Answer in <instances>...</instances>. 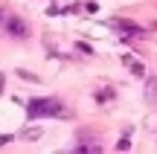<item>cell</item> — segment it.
Returning <instances> with one entry per match:
<instances>
[{
    "mask_svg": "<svg viewBox=\"0 0 157 154\" xmlns=\"http://www.w3.org/2000/svg\"><path fill=\"white\" fill-rule=\"evenodd\" d=\"M64 111V105L58 102L56 96H44V99H32L26 105V114L29 119H44V116H58Z\"/></svg>",
    "mask_w": 157,
    "mask_h": 154,
    "instance_id": "1",
    "label": "cell"
},
{
    "mask_svg": "<svg viewBox=\"0 0 157 154\" xmlns=\"http://www.w3.org/2000/svg\"><path fill=\"white\" fill-rule=\"evenodd\" d=\"M6 32L15 35V38H26L29 29H26V23H23L21 17H9V21H6Z\"/></svg>",
    "mask_w": 157,
    "mask_h": 154,
    "instance_id": "2",
    "label": "cell"
},
{
    "mask_svg": "<svg viewBox=\"0 0 157 154\" xmlns=\"http://www.w3.org/2000/svg\"><path fill=\"white\" fill-rule=\"evenodd\" d=\"M23 137H26V140H38V137H41V128H26Z\"/></svg>",
    "mask_w": 157,
    "mask_h": 154,
    "instance_id": "3",
    "label": "cell"
},
{
    "mask_svg": "<svg viewBox=\"0 0 157 154\" xmlns=\"http://www.w3.org/2000/svg\"><path fill=\"white\" fill-rule=\"evenodd\" d=\"M128 148H131V143H128V140L122 137V140H119V143H117V151H128Z\"/></svg>",
    "mask_w": 157,
    "mask_h": 154,
    "instance_id": "4",
    "label": "cell"
},
{
    "mask_svg": "<svg viewBox=\"0 0 157 154\" xmlns=\"http://www.w3.org/2000/svg\"><path fill=\"white\" fill-rule=\"evenodd\" d=\"M21 76H23V79H26V81H38V76H32V73H26V70H21Z\"/></svg>",
    "mask_w": 157,
    "mask_h": 154,
    "instance_id": "5",
    "label": "cell"
},
{
    "mask_svg": "<svg viewBox=\"0 0 157 154\" xmlns=\"http://www.w3.org/2000/svg\"><path fill=\"white\" fill-rule=\"evenodd\" d=\"M131 70H134L137 76H143V64H137V61H131Z\"/></svg>",
    "mask_w": 157,
    "mask_h": 154,
    "instance_id": "6",
    "label": "cell"
},
{
    "mask_svg": "<svg viewBox=\"0 0 157 154\" xmlns=\"http://www.w3.org/2000/svg\"><path fill=\"white\" fill-rule=\"evenodd\" d=\"M6 143H12V137H9V134H0V148H3Z\"/></svg>",
    "mask_w": 157,
    "mask_h": 154,
    "instance_id": "7",
    "label": "cell"
},
{
    "mask_svg": "<svg viewBox=\"0 0 157 154\" xmlns=\"http://www.w3.org/2000/svg\"><path fill=\"white\" fill-rule=\"evenodd\" d=\"M3 87H6V76L0 73V93H3Z\"/></svg>",
    "mask_w": 157,
    "mask_h": 154,
    "instance_id": "8",
    "label": "cell"
}]
</instances>
